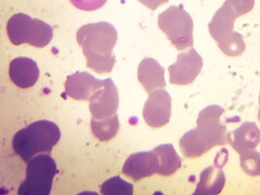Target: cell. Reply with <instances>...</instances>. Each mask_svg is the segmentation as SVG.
Returning <instances> with one entry per match:
<instances>
[{
	"label": "cell",
	"instance_id": "obj_14",
	"mask_svg": "<svg viewBox=\"0 0 260 195\" xmlns=\"http://www.w3.org/2000/svg\"><path fill=\"white\" fill-rule=\"evenodd\" d=\"M164 74L165 71L160 64L151 58L143 59L138 68V80L148 93L166 87Z\"/></svg>",
	"mask_w": 260,
	"mask_h": 195
},
{
	"label": "cell",
	"instance_id": "obj_7",
	"mask_svg": "<svg viewBox=\"0 0 260 195\" xmlns=\"http://www.w3.org/2000/svg\"><path fill=\"white\" fill-rule=\"evenodd\" d=\"M158 27L165 32L177 50L193 46V20L180 7L172 6L158 15Z\"/></svg>",
	"mask_w": 260,
	"mask_h": 195
},
{
	"label": "cell",
	"instance_id": "obj_16",
	"mask_svg": "<svg viewBox=\"0 0 260 195\" xmlns=\"http://www.w3.org/2000/svg\"><path fill=\"white\" fill-rule=\"evenodd\" d=\"M225 184V177L220 167L209 166L201 174L200 182L194 195H217L222 191Z\"/></svg>",
	"mask_w": 260,
	"mask_h": 195
},
{
	"label": "cell",
	"instance_id": "obj_21",
	"mask_svg": "<svg viewBox=\"0 0 260 195\" xmlns=\"http://www.w3.org/2000/svg\"><path fill=\"white\" fill-rule=\"evenodd\" d=\"M224 4L229 6L238 18H240L253 10L255 0H225Z\"/></svg>",
	"mask_w": 260,
	"mask_h": 195
},
{
	"label": "cell",
	"instance_id": "obj_23",
	"mask_svg": "<svg viewBox=\"0 0 260 195\" xmlns=\"http://www.w3.org/2000/svg\"><path fill=\"white\" fill-rule=\"evenodd\" d=\"M139 2L144 5L145 7H148L151 10H155L161 5L167 4L169 0H139Z\"/></svg>",
	"mask_w": 260,
	"mask_h": 195
},
{
	"label": "cell",
	"instance_id": "obj_18",
	"mask_svg": "<svg viewBox=\"0 0 260 195\" xmlns=\"http://www.w3.org/2000/svg\"><path fill=\"white\" fill-rule=\"evenodd\" d=\"M119 129L118 116L113 115L103 119H91V130L94 137L100 141H109L116 136Z\"/></svg>",
	"mask_w": 260,
	"mask_h": 195
},
{
	"label": "cell",
	"instance_id": "obj_4",
	"mask_svg": "<svg viewBox=\"0 0 260 195\" xmlns=\"http://www.w3.org/2000/svg\"><path fill=\"white\" fill-rule=\"evenodd\" d=\"M7 34L10 42L15 46L28 44L43 48L51 42L53 29L42 20L31 19L27 14L18 13L8 21Z\"/></svg>",
	"mask_w": 260,
	"mask_h": 195
},
{
	"label": "cell",
	"instance_id": "obj_17",
	"mask_svg": "<svg viewBox=\"0 0 260 195\" xmlns=\"http://www.w3.org/2000/svg\"><path fill=\"white\" fill-rule=\"evenodd\" d=\"M159 157L158 175L168 177L174 175L181 167V158L178 155L172 144H162L154 149Z\"/></svg>",
	"mask_w": 260,
	"mask_h": 195
},
{
	"label": "cell",
	"instance_id": "obj_15",
	"mask_svg": "<svg viewBox=\"0 0 260 195\" xmlns=\"http://www.w3.org/2000/svg\"><path fill=\"white\" fill-rule=\"evenodd\" d=\"M259 143L260 129L253 121H246L233 133H230L229 144L239 154L256 149Z\"/></svg>",
	"mask_w": 260,
	"mask_h": 195
},
{
	"label": "cell",
	"instance_id": "obj_19",
	"mask_svg": "<svg viewBox=\"0 0 260 195\" xmlns=\"http://www.w3.org/2000/svg\"><path fill=\"white\" fill-rule=\"evenodd\" d=\"M100 190L103 195H132L134 186L120 177H113L101 185Z\"/></svg>",
	"mask_w": 260,
	"mask_h": 195
},
{
	"label": "cell",
	"instance_id": "obj_8",
	"mask_svg": "<svg viewBox=\"0 0 260 195\" xmlns=\"http://www.w3.org/2000/svg\"><path fill=\"white\" fill-rule=\"evenodd\" d=\"M203 68L202 56L195 49L178 54L175 64L168 68L170 84L177 86L191 85Z\"/></svg>",
	"mask_w": 260,
	"mask_h": 195
},
{
	"label": "cell",
	"instance_id": "obj_12",
	"mask_svg": "<svg viewBox=\"0 0 260 195\" xmlns=\"http://www.w3.org/2000/svg\"><path fill=\"white\" fill-rule=\"evenodd\" d=\"M103 85V80L94 78L87 72H78L65 80V93L78 101H90L91 96Z\"/></svg>",
	"mask_w": 260,
	"mask_h": 195
},
{
	"label": "cell",
	"instance_id": "obj_6",
	"mask_svg": "<svg viewBox=\"0 0 260 195\" xmlns=\"http://www.w3.org/2000/svg\"><path fill=\"white\" fill-rule=\"evenodd\" d=\"M58 168L54 159L45 153L28 161L26 178L19 188L20 195H49Z\"/></svg>",
	"mask_w": 260,
	"mask_h": 195
},
{
	"label": "cell",
	"instance_id": "obj_5",
	"mask_svg": "<svg viewBox=\"0 0 260 195\" xmlns=\"http://www.w3.org/2000/svg\"><path fill=\"white\" fill-rule=\"evenodd\" d=\"M237 19V14L231 8L223 4L208 24L211 37L216 40L220 50L229 56H239L245 51V43L242 35L233 29Z\"/></svg>",
	"mask_w": 260,
	"mask_h": 195
},
{
	"label": "cell",
	"instance_id": "obj_1",
	"mask_svg": "<svg viewBox=\"0 0 260 195\" xmlns=\"http://www.w3.org/2000/svg\"><path fill=\"white\" fill-rule=\"evenodd\" d=\"M77 43L87 59V68L100 75L112 72L116 59L113 49L117 42V31L108 22L90 23L81 26L77 34Z\"/></svg>",
	"mask_w": 260,
	"mask_h": 195
},
{
	"label": "cell",
	"instance_id": "obj_2",
	"mask_svg": "<svg viewBox=\"0 0 260 195\" xmlns=\"http://www.w3.org/2000/svg\"><path fill=\"white\" fill-rule=\"evenodd\" d=\"M224 110L219 105H210L198 117V127L185 133L179 141L180 150L186 158L201 157L216 145L229 144L230 133L220 123Z\"/></svg>",
	"mask_w": 260,
	"mask_h": 195
},
{
	"label": "cell",
	"instance_id": "obj_22",
	"mask_svg": "<svg viewBox=\"0 0 260 195\" xmlns=\"http://www.w3.org/2000/svg\"><path fill=\"white\" fill-rule=\"evenodd\" d=\"M108 0H70V3L75 8L83 11H94L100 9Z\"/></svg>",
	"mask_w": 260,
	"mask_h": 195
},
{
	"label": "cell",
	"instance_id": "obj_10",
	"mask_svg": "<svg viewBox=\"0 0 260 195\" xmlns=\"http://www.w3.org/2000/svg\"><path fill=\"white\" fill-rule=\"evenodd\" d=\"M119 104L118 91L112 79L103 80V85L91 96L89 109L92 118L103 119L115 115Z\"/></svg>",
	"mask_w": 260,
	"mask_h": 195
},
{
	"label": "cell",
	"instance_id": "obj_9",
	"mask_svg": "<svg viewBox=\"0 0 260 195\" xmlns=\"http://www.w3.org/2000/svg\"><path fill=\"white\" fill-rule=\"evenodd\" d=\"M172 116V98L165 89H157L150 93L143 108V118L153 129L164 127Z\"/></svg>",
	"mask_w": 260,
	"mask_h": 195
},
{
	"label": "cell",
	"instance_id": "obj_13",
	"mask_svg": "<svg viewBox=\"0 0 260 195\" xmlns=\"http://www.w3.org/2000/svg\"><path fill=\"white\" fill-rule=\"evenodd\" d=\"M9 75L12 83L22 89L34 86L39 78L37 63L28 58H16L11 61Z\"/></svg>",
	"mask_w": 260,
	"mask_h": 195
},
{
	"label": "cell",
	"instance_id": "obj_24",
	"mask_svg": "<svg viewBox=\"0 0 260 195\" xmlns=\"http://www.w3.org/2000/svg\"><path fill=\"white\" fill-rule=\"evenodd\" d=\"M259 103H260V95H259ZM258 119L260 121V109H259V113H258Z\"/></svg>",
	"mask_w": 260,
	"mask_h": 195
},
{
	"label": "cell",
	"instance_id": "obj_20",
	"mask_svg": "<svg viewBox=\"0 0 260 195\" xmlns=\"http://www.w3.org/2000/svg\"><path fill=\"white\" fill-rule=\"evenodd\" d=\"M241 168L248 176H260V153L255 149L240 154Z\"/></svg>",
	"mask_w": 260,
	"mask_h": 195
},
{
	"label": "cell",
	"instance_id": "obj_3",
	"mask_svg": "<svg viewBox=\"0 0 260 195\" xmlns=\"http://www.w3.org/2000/svg\"><path fill=\"white\" fill-rule=\"evenodd\" d=\"M60 139L61 132L58 125L50 120H38L14 135L12 148L15 154L28 162L38 154L50 153Z\"/></svg>",
	"mask_w": 260,
	"mask_h": 195
},
{
	"label": "cell",
	"instance_id": "obj_11",
	"mask_svg": "<svg viewBox=\"0 0 260 195\" xmlns=\"http://www.w3.org/2000/svg\"><path fill=\"white\" fill-rule=\"evenodd\" d=\"M159 157L155 151L139 152L130 155L124 164L123 174L134 181H139L159 172Z\"/></svg>",
	"mask_w": 260,
	"mask_h": 195
}]
</instances>
